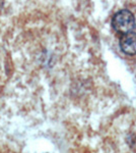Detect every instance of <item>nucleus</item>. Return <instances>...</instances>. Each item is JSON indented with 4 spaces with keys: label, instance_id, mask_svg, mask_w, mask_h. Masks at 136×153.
Instances as JSON below:
<instances>
[{
    "label": "nucleus",
    "instance_id": "nucleus-1",
    "mask_svg": "<svg viewBox=\"0 0 136 153\" xmlns=\"http://www.w3.org/2000/svg\"><path fill=\"white\" fill-rule=\"evenodd\" d=\"M134 26V14L128 9H121L116 12L112 18V27L118 33L126 34L128 32H131Z\"/></svg>",
    "mask_w": 136,
    "mask_h": 153
},
{
    "label": "nucleus",
    "instance_id": "nucleus-3",
    "mask_svg": "<svg viewBox=\"0 0 136 153\" xmlns=\"http://www.w3.org/2000/svg\"><path fill=\"white\" fill-rule=\"evenodd\" d=\"M2 4H3V3H2V2H0V8H1V6H2Z\"/></svg>",
    "mask_w": 136,
    "mask_h": 153
},
{
    "label": "nucleus",
    "instance_id": "nucleus-2",
    "mask_svg": "<svg viewBox=\"0 0 136 153\" xmlns=\"http://www.w3.org/2000/svg\"><path fill=\"white\" fill-rule=\"evenodd\" d=\"M119 45L121 50L128 55H135L136 54V33L128 32L123 34L120 38Z\"/></svg>",
    "mask_w": 136,
    "mask_h": 153
}]
</instances>
